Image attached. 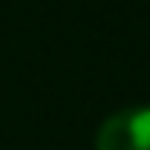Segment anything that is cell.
Instances as JSON below:
<instances>
[{
  "mask_svg": "<svg viewBox=\"0 0 150 150\" xmlns=\"http://www.w3.org/2000/svg\"><path fill=\"white\" fill-rule=\"evenodd\" d=\"M97 150H150V106L112 112L97 128Z\"/></svg>",
  "mask_w": 150,
  "mask_h": 150,
  "instance_id": "cell-1",
  "label": "cell"
}]
</instances>
